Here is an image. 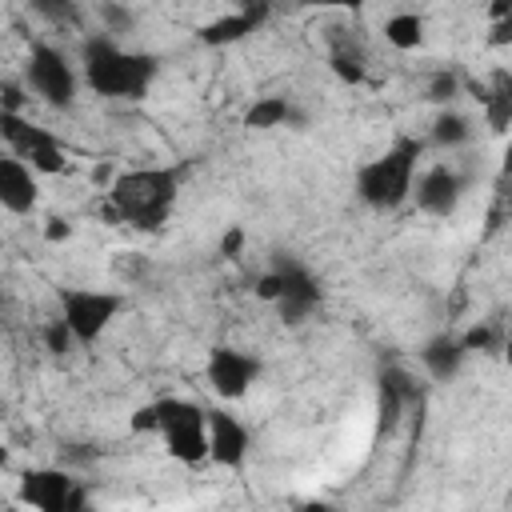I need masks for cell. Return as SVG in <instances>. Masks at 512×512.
Segmentation results:
<instances>
[{"mask_svg":"<svg viewBox=\"0 0 512 512\" xmlns=\"http://www.w3.org/2000/svg\"><path fill=\"white\" fill-rule=\"evenodd\" d=\"M156 76H160L156 56L124 52L108 36L84 40V80L92 92L112 96V100H144Z\"/></svg>","mask_w":512,"mask_h":512,"instance_id":"6da1fadb","label":"cell"},{"mask_svg":"<svg viewBox=\"0 0 512 512\" xmlns=\"http://www.w3.org/2000/svg\"><path fill=\"white\" fill-rule=\"evenodd\" d=\"M132 432H160L168 444V456L180 464H200L208 460V408H200L196 400H152L144 408L132 412L128 420Z\"/></svg>","mask_w":512,"mask_h":512,"instance_id":"7a4b0ae2","label":"cell"},{"mask_svg":"<svg viewBox=\"0 0 512 512\" xmlns=\"http://www.w3.org/2000/svg\"><path fill=\"white\" fill-rule=\"evenodd\" d=\"M180 192V168H136L112 180V220L136 224V228H160L176 204Z\"/></svg>","mask_w":512,"mask_h":512,"instance_id":"3957f363","label":"cell"},{"mask_svg":"<svg viewBox=\"0 0 512 512\" xmlns=\"http://www.w3.org/2000/svg\"><path fill=\"white\" fill-rule=\"evenodd\" d=\"M424 144L416 136H396L376 160H368L356 172V196L376 208V212H392L412 196V176L420 164Z\"/></svg>","mask_w":512,"mask_h":512,"instance_id":"277c9868","label":"cell"},{"mask_svg":"<svg viewBox=\"0 0 512 512\" xmlns=\"http://www.w3.org/2000/svg\"><path fill=\"white\" fill-rule=\"evenodd\" d=\"M124 296L116 292H96V288H60V320L68 324L76 344H96L104 336V328L116 320Z\"/></svg>","mask_w":512,"mask_h":512,"instance_id":"5b68a950","label":"cell"},{"mask_svg":"<svg viewBox=\"0 0 512 512\" xmlns=\"http://www.w3.org/2000/svg\"><path fill=\"white\" fill-rule=\"evenodd\" d=\"M0 136L8 140L12 156L24 160L32 172H48L52 176V172H64V164H68L60 140L48 128H40L28 116H20V112H4L0 108Z\"/></svg>","mask_w":512,"mask_h":512,"instance_id":"8992f818","label":"cell"},{"mask_svg":"<svg viewBox=\"0 0 512 512\" xmlns=\"http://www.w3.org/2000/svg\"><path fill=\"white\" fill-rule=\"evenodd\" d=\"M20 500L36 512H88V488L64 468H28L20 476Z\"/></svg>","mask_w":512,"mask_h":512,"instance_id":"52a82bcc","label":"cell"},{"mask_svg":"<svg viewBox=\"0 0 512 512\" xmlns=\"http://www.w3.org/2000/svg\"><path fill=\"white\" fill-rule=\"evenodd\" d=\"M28 84L32 92L52 104V108H68L76 100V72L68 64V56L52 44H36L28 56Z\"/></svg>","mask_w":512,"mask_h":512,"instance_id":"ba28073f","label":"cell"},{"mask_svg":"<svg viewBox=\"0 0 512 512\" xmlns=\"http://www.w3.org/2000/svg\"><path fill=\"white\" fill-rule=\"evenodd\" d=\"M204 376H208V384H212V392H216L220 400H240V396L252 388V380L260 376V360L248 356V352H240V348L220 344V348L208 352Z\"/></svg>","mask_w":512,"mask_h":512,"instance_id":"9c48e42d","label":"cell"},{"mask_svg":"<svg viewBox=\"0 0 512 512\" xmlns=\"http://www.w3.org/2000/svg\"><path fill=\"white\" fill-rule=\"evenodd\" d=\"M276 272H280V296H276V312L284 324H300L308 312H316L320 304V284L316 276L296 264V260H276Z\"/></svg>","mask_w":512,"mask_h":512,"instance_id":"30bf717a","label":"cell"},{"mask_svg":"<svg viewBox=\"0 0 512 512\" xmlns=\"http://www.w3.org/2000/svg\"><path fill=\"white\" fill-rule=\"evenodd\" d=\"M208 460L220 468H240L248 460V428L224 408L208 412Z\"/></svg>","mask_w":512,"mask_h":512,"instance_id":"8fae6325","label":"cell"},{"mask_svg":"<svg viewBox=\"0 0 512 512\" xmlns=\"http://www.w3.org/2000/svg\"><path fill=\"white\" fill-rule=\"evenodd\" d=\"M460 196H464V180L448 164L428 168L416 184V208L428 216H452L460 208Z\"/></svg>","mask_w":512,"mask_h":512,"instance_id":"7c38bea8","label":"cell"},{"mask_svg":"<svg viewBox=\"0 0 512 512\" xmlns=\"http://www.w3.org/2000/svg\"><path fill=\"white\" fill-rule=\"evenodd\" d=\"M36 196H40V188H36L32 168L24 160H16L12 152L0 156V208H8L12 216H28L36 208Z\"/></svg>","mask_w":512,"mask_h":512,"instance_id":"4fadbf2b","label":"cell"},{"mask_svg":"<svg viewBox=\"0 0 512 512\" xmlns=\"http://www.w3.org/2000/svg\"><path fill=\"white\" fill-rule=\"evenodd\" d=\"M264 20H268V4H240L236 12H228V16L212 20V24H204V28H200V40H204L208 48L236 44V40H244L248 32H256Z\"/></svg>","mask_w":512,"mask_h":512,"instance_id":"5bb4252c","label":"cell"},{"mask_svg":"<svg viewBox=\"0 0 512 512\" xmlns=\"http://www.w3.org/2000/svg\"><path fill=\"white\" fill-rule=\"evenodd\" d=\"M412 400H420V388L412 384V376L400 372V368H384L380 372V396H376V404H380V428L392 432L396 420H400V412Z\"/></svg>","mask_w":512,"mask_h":512,"instance_id":"9a60e30c","label":"cell"},{"mask_svg":"<svg viewBox=\"0 0 512 512\" xmlns=\"http://www.w3.org/2000/svg\"><path fill=\"white\" fill-rule=\"evenodd\" d=\"M464 348H460V340L456 336H448V332H440V336H432L428 344H424V352H420V360H424V368H428V376L432 380H452L456 372H460V364H464Z\"/></svg>","mask_w":512,"mask_h":512,"instance_id":"2e32d148","label":"cell"},{"mask_svg":"<svg viewBox=\"0 0 512 512\" xmlns=\"http://www.w3.org/2000/svg\"><path fill=\"white\" fill-rule=\"evenodd\" d=\"M384 40H388L392 48H400V52L420 48V40H424V16H416V12H396V16H388V20H384Z\"/></svg>","mask_w":512,"mask_h":512,"instance_id":"e0dca14e","label":"cell"},{"mask_svg":"<svg viewBox=\"0 0 512 512\" xmlns=\"http://www.w3.org/2000/svg\"><path fill=\"white\" fill-rule=\"evenodd\" d=\"M328 64H332V72H336L344 84H360L364 72H368L364 52H360V44H352V40H336L332 52H328Z\"/></svg>","mask_w":512,"mask_h":512,"instance_id":"ac0fdd59","label":"cell"},{"mask_svg":"<svg viewBox=\"0 0 512 512\" xmlns=\"http://www.w3.org/2000/svg\"><path fill=\"white\" fill-rule=\"evenodd\" d=\"M484 116L492 124V132H504L512 120V80L508 72H496V88L484 96Z\"/></svg>","mask_w":512,"mask_h":512,"instance_id":"d6986e66","label":"cell"},{"mask_svg":"<svg viewBox=\"0 0 512 512\" xmlns=\"http://www.w3.org/2000/svg\"><path fill=\"white\" fill-rule=\"evenodd\" d=\"M284 120H292V104H288L284 96H260V100L248 108V116H244L248 128H276V124H284Z\"/></svg>","mask_w":512,"mask_h":512,"instance_id":"ffe728a7","label":"cell"},{"mask_svg":"<svg viewBox=\"0 0 512 512\" xmlns=\"http://www.w3.org/2000/svg\"><path fill=\"white\" fill-rule=\"evenodd\" d=\"M468 136H472L468 120H464L460 112H452V108H444V112L432 120V140H436L440 148H456V144H464Z\"/></svg>","mask_w":512,"mask_h":512,"instance_id":"44dd1931","label":"cell"},{"mask_svg":"<svg viewBox=\"0 0 512 512\" xmlns=\"http://www.w3.org/2000/svg\"><path fill=\"white\" fill-rule=\"evenodd\" d=\"M456 92H460V80H456L452 72H436V76L428 80V100H432V104H448Z\"/></svg>","mask_w":512,"mask_h":512,"instance_id":"7402d4cb","label":"cell"},{"mask_svg":"<svg viewBox=\"0 0 512 512\" xmlns=\"http://www.w3.org/2000/svg\"><path fill=\"white\" fill-rule=\"evenodd\" d=\"M44 344H48V352L64 356L76 340H72V332H68V324H64V320H48V324H44Z\"/></svg>","mask_w":512,"mask_h":512,"instance_id":"603a6c76","label":"cell"},{"mask_svg":"<svg viewBox=\"0 0 512 512\" xmlns=\"http://www.w3.org/2000/svg\"><path fill=\"white\" fill-rule=\"evenodd\" d=\"M460 348L464 352H488V348H496V332L488 324H476V328H468L460 336Z\"/></svg>","mask_w":512,"mask_h":512,"instance_id":"cb8c5ba5","label":"cell"},{"mask_svg":"<svg viewBox=\"0 0 512 512\" xmlns=\"http://www.w3.org/2000/svg\"><path fill=\"white\" fill-rule=\"evenodd\" d=\"M256 296L276 304V296H280V272H276V268H272V272H264V276L256 280Z\"/></svg>","mask_w":512,"mask_h":512,"instance_id":"d4e9b609","label":"cell"},{"mask_svg":"<svg viewBox=\"0 0 512 512\" xmlns=\"http://www.w3.org/2000/svg\"><path fill=\"white\" fill-rule=\"evenodd\" d=\"M100 16H104L112 28H132V12H128V8H116V4H100Z\"/></svg>","mask_w":512,"mask_h":512,"instance_id":"484cf974","label":"cell"},{"mask_svg":"<svg viewBox=\"0 0 512 512\" xmlns=\"http://www.w3.org/2000/svg\"><path fill=\"white\" fill-rule=\"evenodd\" d=\"M36 12H44V16H52V20H72V16H76L72 4H36Z\"/></svg>","mask_w":512,"mask_h":512,"instance_id":"4316f807","label":"cell"},{"mask_svg":"<svg viewBox=\"0 0 512 512\" xmlns=\"http://www.w3.org/2000/svg\"><path fill=\"white\" fill-rule=\"evenodd\" d=\"M68 232H72V228H68L64 220H48V232H44V236H48V240H60V236H68Z\"/></svg>","mask_w":512,"mask_h":512,"instance_id":"83f0119b","label":"cell"},{"mask_svg":"<svg viewBox=\"0 0 512 512\" xmlns=\"http://www.w3.org/2000/svg\"><path fill=\"white\" fill-rule=\"evenodd\" d=\"M240 240H244V236H240V228H232V232H228V236H224V244H220V248H224V252H228V256H232V252H236V248H240Z\"/></svg>","mask_w":512,"mask_h":512,"instance_id":"f1b7e54d","label":"cell"},{"mask_svg":"<svg viewBox=\"0 0 512 512\" xmlns=\"http://www.w3.org/2000/svg\"><path fill=\"white\" fill-rule=\"evenodd\" d=\"M300 512H336V508H328V504H316V500H312V504H304Z\"/></svg>","mask_w":512,"mask_h":512,"instance_id":"f546056e","label":"cell"},{"mask_svg":"<svg viewBox=\"0 0 512 512\" xmlns=\"http://www.w3.org/2000/svg\"><path fill=\"white\" fill-rule=\"evenodd\" d=\"M4 460H8V452H4V448H0V464H4Z\"/></svg>","mask_w":512,"mask_h":512,"instance_id":"4dcf8cb0","label":"cell"},{"mask_svg":"<svg viewBox=\"0 0 512 512\" xmlns=\"http://www.w3.org/2000/svg\"><path fill=\"white\" fill-rule=\"evenodd\" d=\"M88 512H92V508H88Z\"/></svg>","mask_w":512,"mask_h":512,"instance_id":"1f68e13d","label":"cell"}]
</instances>
